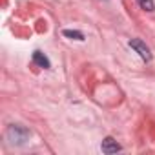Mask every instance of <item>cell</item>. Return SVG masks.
I'll use <instances>...</instances> for the list:
<instances>
[{
  "label": "cell",
  "mask_w": 155,
  "mask_h": 155,
  "mask_svg": "<svg viewBox=\"0 0 155 155\" xmlns=\"http://www.w3.org/2000/svg\"><path fill=\"white\" fill-rule=\"evenodd\" d=\"M29 135H31V131H29L28 128H24L22 124H11V126L8 128V131H6L8 140H9L11 144H17V146L24 144V142L29 139Z\"/></svg>",
  "instance_id": "obj_1"
},
{
  "label": "cell",
  "mask_w": 155,
  "mask_h": 155,
  "mask_svg": "<svg viewBox=\"0 0 155 155\" xmlns=\"http://www.w3.org/2000/svg\"><path fill=\"white\" fill-rule=\"evenodd\" d=\"M130 48H131V49H135L142 60H146V62H150V60H151L150 48H148V46H146L140 38H131V40H130Z\"/></svg>",
  "instance_id": "obj_2"
},
{
  "label": "cell",
  "mask_w": 155,
  "mask_h": 155,
  "mask_svg": "<svg viewBox=\"0 0 155 155\" xmlns=\"http://www.w3.org/2000/svg\"><path fill=\"white\" fill-rule=\"evenodd\" d=\"M101 150H102V153H108V155H111V153H117V151H120L122 148H120V144L113 139V137H106L104 140H102V144H101Z\"/></svg>",
  "instance_id": "obj_3"
},
{
  "label": "cell",
  "mask_w": 155,
  "mask_h": 155,
  "mask_svg": "<svg viewBox=\"0 0 155 155\" xmlns=\"http://www.w3.org/2000/svg\"><path fill=\"white\" fill-rule=\"evenodd\" d=\"M33 62L37 64V66H40V68H44V69H48L51 64H49V58L42 53V51H35L33 53Z\"/></svg>",
  "instance_id": "obj_4"
},
{
  "label": "cell",
  "mask_w": 155,
  "mask_h": 155,
  "mask_svg": "<svg viewBox=\"0 0 155 155\" xmlns=\"http://www.w3.org/2000/svg\"><path fill=\"white\" fill-rule=\"evenodd\" d=\"M137 4H139L144 11H148V13L155 11V2H153V0H137Z\"/></svg>",
  "instance_id": "obj_5"
},
{
  "label": "cell",
  "mask_w": 155,
  "mask_h": 155,
  "mask_svg": "<svg viewBox=\"0 0 155 155\" xmlns=\"http://www.w3.org/2000/svg\"><path fill=\"white\" fill-rule=\"evenodd\" d=\"M64 37L75 38V40H84V35L81 31H75V29H64Z\"/></svg>",
  "instance_id": "obj_6"
}]
</instances>
